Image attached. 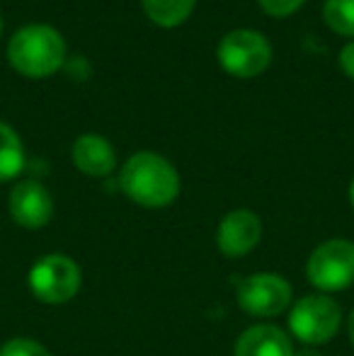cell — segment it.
<instances>
[{
  "label": "cell",
  "instance_id": "obj_1",
  "mask_svg": "<svg viewBox=\"0 0 354 356\" xmlns=\"http://www.w3.org/2000/svg\"><path fill=\"white\" fill-rule=\"evenodd\" d=\"M119 187L138 207L166 209L179 197V172L163 155L138 150L119 170Z\"/></svg>",
  "mask_w": 354,
  "mask_h": 356
},
{
  "label": "cell",
  "instance_id": "obj_2",
  "mask_svg": "<svg viewBox=\"0 0 354 356\" xmlns=\"http://www.w3.org/2000/svg\"><path fill=\"white\" fill-rule=\"evenodd\" d=\"M8 61L24 78H51L66 63V42L49 24H27L10 39Z\"/></svg>",
  "mask_w": 354,
  "mask_h": 356
},
{
  "label": "cell",
  "instance_id": "obj_3",
  "mask_svg": "<svg viewBox=\"0 0 354 356\" xmlns=\"http://www.w3.org/2000/svg\"><path fill=\"white\" fill-rule=\"evenodd\" d=\"M342 325V308L328 293H308L289 310V330L306 347H321L335 339Z\"/></svg>",
  "mask_w": 354,
  "mask_h": 356
},
{
  "label": "cell",
  "instance_id": "obj_4",
  "mask_svg": "<svg viewBox=\"0 0 354 356\" xmlns=\"http://www.w3.org/2000/svg\"><path fill=\"white\" fill-rule=\"evenodd\" d=\"M29 291L39 303L63 305L78 296L83 286V272L68 254L51 252L39 257L29 269Z\"/></svg>",
  "mask_w": 354,
  "mask_h": 356
},
{
  "label": "cell",
  "instance_id": "obj_5",
  "mask_svg": "<svg viewBox=\"0 0 354 356\" xmlns=\"http://www.w3.org/2000/svg\"><path fill=\"white\" fill-rule=\"evenodd\" d=\"M306 279L318 293H335L354 284V243L330 238L321 243L306 259Z\"/></svg>",
  "mask_w": 354,
  "mask_h": 356
},
{
  "label": "cell",
  "instance_id": "obj_6",
  "mask_svg": "<svg viewBox=\"0 0 354 356\" xmlns=\"http://www.w3.org/2000/svg\"><path fill=\"white\" fill-rule=\"evenodd\" d=\"M218 63L233 78H257L272 63V47L255 29H233L218 42Z\"/></svg>",
  "mask_w": 354,
  "mask_h": 356
},
{
  "label": "cell",
  "instance_id": "obj_7",
  "mask_svg": "<svg viewBox=\"0 0 354 356\" xmlns=\"http://www.w3.org/2000/svg\"><path fill=\"white\" fill-rule=\"evenodd\" d=\"M236 298L243 313L252 318H277L291 308L293 291L282 274L257 272L236 279Z\"/></svg>",
  "mask_w": 354,
  "mask_h": 356
},
{
  "label": "cell",
  "instance_id": "obj_8",
  "mask_svg": "<svg viewBox=\"0 0 354 356\" xmlns=\"http://www.w3.org/2000/svg\"><path fill=\"white\" fill-rule=\"evenodd\" d=\"M262 240V220L250 209H233L216 228V248L223 257L238 259L250 254Z\"/></svg>",
  "mask_w": 354,
  "mask_h": 356
},
{
  "label": "cell",
  "instance_id": "obj_9",
  "mask_svg": "<svg viewBox=\"0 0 354 356\" xmlns=\"http://www.w3.org/2000/svg\"><path fill=\"white\" fill-rule=\"evenodd\" d=\"M8 209L19 228L39 230L54 218V197L37 179H22L10 189Z\"/></svg>",
  "mask_w": 354,
  "mask_h": 356
},
{
  "label": "cell",
  "instance_id": "obj_10",
  "mask_svg": "<svg viewBox=\"0 0 354 356\" xmlns=\"http://www.w3.org/2000/svg\"><path fill=\"white\" fill-rule=\"evenodd\" d=\"M293 342L282 327L269 323L250 325L233 344V356H293Z\"/></svg>",
  "mask_w": 354,
  "mask_h": 356
},
{
  "label": "cell",
  "instance_id": "obj_11",
  "mask_svg": "<svg viewBox=\"0 0 354 356\" xmlns=\"http://www.w3.org/2000/svg\"><path fill=\"white\" fill-rule=\"evenodd\" d=\"M73 165L78 172L88 175V177H109L117 170V153H114L112 143L107 138L97 136V134H83L76 138L71 150Z\"/></svg>",
  "mask_w": 354,
  "mask_h": 356
},
{
  "label": "cell",
  "instance_id": "obj_12",
  "mask_svg": "<svg viewBox=\"0 0 354 356\" xmlns=\"http://www.w3.org/2000/svg\"><path fill=\"white\" fill-rule=\"evenodd\" d=\"M24 145L10 124L0 122V182H10L24 170Z\"/></svg>",
  "mask_w": 354,
  "mask_h": 356
},
{
  "label": "cell",
  "instance_id": "obj_13",
  "mask_svg": "<svg viewBox=\"0 0 354 356\" xmlns=\"http://www.w3.org/2000/svg\"><path fill=\"white\" fill-rule=\"evenodd\" d=\"M143 13L148 15L153 24L158 27H177L192 15L197 0H141Z\"/></svg>",
  "mask_w": 354,
  "mask_h": 356
},
{
  "label": "cell",
  "instance_id": "obj_14",
  "mask_svg": "<svg viewBox=\"0 0 354 356\" xmlns=\"http://www.w3.org/2000/svg\"><path fill=\"white\" fill-rule=\"evenodd\" d=\"M323 19L335 34L354 39V0H325Z\"/></svg>",
  "mask_w": 354,
  "mask_h": 356
},
{
  "label": "cell",
  "instance_id": "obj_15",
  "mask_svg": "<svg viewBox=\"0 0 354 356\" xmlns=\"http://www.w3.org/2000/svg\"><path fill=\"white\" fill-rule=\"evenodd\" d=\"M0 356H51V352L37 339L13 337L0 347Z\"/></svg>",
  "mask_w": 354,
  "mask_h": 356
},
{
  "label": "cell",
  "instance_id": "obj_16",
  "mask_svg": "<svg viewBox=\"0 0 354 356\" xmlns=\"http://www.w3.org/2000/svg\"><path fill=\"white\" fill-rule=\"evenodd\" d=\"M301 5L303 0H260V8L265 10L269 17H277V19L293 15Z\"/></svg>",
  "mask_w": 354,
  "mask_h": 356
},
{
  "label": "cell",
  "instance_id": "obj_17",
  "mask_svg": "<svg viewBox=\"0 0 354 356\" xmlns=\"http://www.w3.org/2000/svg\"><path fill=\"white\" fill-rule=\"evenodd\" d=\"M66 66V71L71 78H76V80H88V75H90V63L86 61V58H71V61H66L63 63Z\"/></svg>",
  "mask_w": 354,
  "mask_h": 356
},
{
  "label": "cell",
  "instance_id": "obj_18",
  "mask_svg": "<svg viewBox=\"0 0 354 356\" xmlns=\"http://www.w3.org/2000/svg\"><path fill=\"white\" fill-rule=\"evenodd\" d=\"M340 68H342V73H345L347 78L354 80V39H352L350 44H345V47H342V51H340Z\"/></svg>",
  "mask_w": 354,
  "mask_h": 356
},
{
  "label": "cell",
  "instance_id": "obj_19",
  "mask_svg": "<svg viewBox=\"0 0 354 356\" xmlns=\"http://www.w3.org/2000/svg\"><path fill=\"white\" fill-rule=\"evenodd\" d=\"M347 337H350V344L354 347V308H352L350 318H347Z\"/></svg>",
  "mask_w": 354,
  "mask_h": 356
},
{
  "label": "cell",
  "instance_id": "obj_20",
  "mask_svg": "<svg viewBox=\"0 0 354 356\" xmlns=\"http://www.w3.org/2000/svg\"><path fill=\"white\" fill-rule=\"evenodd\" d=\"M293 356H323V354L318 352L316 347H308V349H301V352H296Z\"/></svg>",
  "mask_w": 354,
  "mask_h": 356
},
{
  "label": "cell",
  "instance_id": "obj_21",
  "mask_svg": "<svg viewBox=\"0 0 354 356\" xmlns=\"http://www.w3.org/2000/svg\"><path fill=\"white\" fill-rule=\"evenodd\" d=\"M350 204H352V211H354V179H352V184H350Z\"/></svg>",
  "mask_w": 354,
  "mask_h": 356
},
{
  "label": "cell",
  "instance_id": "obj_22",
  "mask_svg": "<svg viewBox=\"0 0 354 356\" xmlns=\"http://www.w3.org/2000/svg\"><path fill=\"white\" fill-rule=\"evenodd\" d=\"M0 32H3V17H0Z\"/></svg>",
  "mask_w": 354,
  "mask_h": 356
}]
</instances>
